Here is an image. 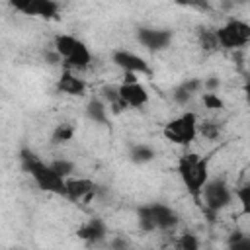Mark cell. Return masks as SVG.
<instances>
[{
  "label": "cell",
  "mask_w": 250,
  "mask_h": 250,
  "mask_svg": "<svg viewBox=\"0 0 250 250\" xmlns=\"http://www.w3.org/2000/svg\"><path fill=\"white\" fill-rule=\"evenodd\" d=\"M176 246H178V250H199V238L193 232H184V234H180Z\"/></svg>",
  "instance_id": "44dd1931"
},
{
  "label": "cell",
  "mask_w": 250,
  "mask_h": 250,
  "mask_svg": "<svg viewBox=\"0 0 250 250\" xmlns=\"http://www.w3.org/2000/svg\"><path fill=\"white\" fill-rule=\"evenodd\" d=\"M203 88V80H197V78H189L186 82H182L176 90H174V100L178 104H188L199 90Z\"/></svg>",
  "instance_id": "2e32d148"
},
{
  "label": "cell",
  "mask_w": 250,
  "mask_h": 250,
  "mask_svg": "<svg viewBox=\"0 0 250 250\" xmlns=\"http://www.w3.org/2000/svg\"><path fill=\"white\" fill-rule=\"evenodd\" d=\"M205 139H217L219 137V133H221V127L215 123V121H203V123H199V129H197Z\"/></svg>",
  "instance_id": "d4e9b609"
},
{
  "label": "cell",
  "mask_w": 250,
  "mask_h": 250,
  "mask_svg": "<svg viewBox=\"0 0 250 250\" xmlns=\"http://www.w3.org/2000/svg\"><path fill=\"white\" fill-rule=\"evenodd\" d=\"M201 197H203V203L209 211H221L232 201V189L225 180L213 178L205 184Z\"/></svg>",
  "instance_id": "52a82bcc"
},
{
  "label": "cell",
  "mask_w": 250,
  "mask_h": 250,
  "mask_svg": "<svg viewBox=\"0 0 250 250\" xmlns=\"http://www.w3.org/2000/svg\"><path fill=\"white\" fill-rule=\"evenodd\" d=\"M203 86H207L209 90H215V88H219V80L217 78H209V80L203 82Z\"/></svg>",
  "instance_id": "83f0119b"
},
{
  "label": "cell",
  "mask_w": 250,
  "mask_h": 250,
  "mask_svg": "<svg viewBox=\"0 0 250 250\" xmlns=\"http://www.w3.org/2000/svg\"><path fill=\"white\" fill-rule=\"evenodd\" d=\"M199 129V123H197V117L195 113L191 111H184L182 115L170 119L166 125H164V137L174 143V145H180V146H188L193 143V139L197 137V131Z\"/></svg>",
  "instance_id": "5b68a950"
},
{
  "label": "cell",
  "mask_w": 250,
  "mask_h": 250,
  "mask_svg": "<svg viewBox=\"0 0 250 250\" xmlns=\"http://www.w3.org/2000/svg\"><path fill=\"white\" fill-rule=\"evenodd\" d=\"M178 174L186 186V189L193 195L199 197L205 184L209 182V170H207V160L201 158L195 152H186L178 160Z\"/></svg>",
  "instance_id": "7a4b0ae2"
},
{
  "label": "cell",
  "mask_w": 250,
  "mask_h": 250,
  "mask_svg": "<svg viewBox=\"0 0 250 250\" xmlns=\"http://www.w3.org/2000/svg\"><path fill=\"white\" fill-rule=\"evenodd\" d=\"M86 117L98 125H107L109 115H107V105L102 98H92L86 104Z\"/></svg>",
  "instance_id": "9a60e30c"
},
{
  "label": "cell",
  "mask_w": 250,
  "mask_h": 250,
  "mask_svg": "<svg viewBox=\"0 0 250 250\" xmlns=\"http://www.w3.org/2000/svg\"><path fill=\"white\" fill-rule=\"evenodd\" d=\"M236 199H238V203L242 207V213L250 215V184H246V186L236 189Z\"/></svg>",
  "instance_id": "cb8c5ba5"
},
{
  "label": "cell",
  "mask_w": 250,
  "mask_h": 250,
  "mask_svg": "<svg viewBox=\"0 0 250 250\" xmlns=\"http://www.w3.org/2000/svg\"><path fill=\"white\" fill-rule=\"evenodd\" d=\"M244 94H246V102L250 104V82H246V86H244Z\"/></svg>",
  "instance_id": "f1b7e54d"
},
{
  "label": "cell",
  "mask_w": 250,
  "mask_h": 250,
  "mask_svg": "<svg viewBox=\"0 0 250 250\" xmlns=\"http://www.w3.org/2000/svg\"><path fill=\"white\" fill-rule=\"evenodd\" d=\"M12 6L16 10L23 12L25 16H39L45 20L57 18V14L61 10V6L53 0H20V2H14Z\"/></svg>",
  "instance_id": "9c48e42d"
},
{
  "label": "cell",
  "mask_w": 250,
  "mask_h": 250,
  "mask_svg": "<svg viewBox=\"0 0 250 250\" xmlns=\"http://www.w3.org/2000/svg\"><path fill=\"white\" fill-rule=\"evenodd\" d=\"M72 137H74V127L70 123H61V125L55 127V131L51 135V141L55 145H61V143H68Z\"/></svg>",
  "instance_id": "d6986e66"
},
{
  "label": "cell",
  "mask_w": 250,
  "mask_h": 250,
  "mask_svg": "<svg viewBox=\"0 0 250 250\" xmlns=\"http://www.w3.org/2000/svg\"><path fill=\"white\" fill-rule=\"evenodd\" d=\"M55 51L61 57V61L66 62L68 70H84L92 62V53L86 47L84 41H80L74 35L59 33L55 35Z\"/></svg>",
  "instance_id": "3957f363"
},
{
  "label": "cell",
  "mask_w": 250,
  "mask_h": 250,
  "mask_svg": "<svg viewBox=\"0 0 250 250\" xmlns=\"http://www.w3.org/2000/svg\"><path fill=\"white\" fill-rule=\"evenodd\" d=\"M154 156H156V152H154V148L148 146V145H135V146L131 148V152H129V158H131L135 164H146V162L154 160Z\"/></svg>",
  "instance_id": "ac0fdd59"
},
{
  "label": "cell",
  "mask_w": 250,
  "mask_h": 250,
  "mask_svg": "<svg viewBox=\"0 0 250 250\" xmlns=\"http://www.w3.org/2000/svg\"><path fill=\"white\" fill-rule=\"evenodd\" d=\"M139 217V227L145 232H152V230H170L178 225V213L164 205V203H150V205H143L137 211Z\"/></svg>",
  "instance_id": "277c9868"
},
{
  "label": "cell",
  "mask_w": 250,
  "mask_h": 250,
  "mask_svg": "<svg viewBox=\"0 0 250 250\" xmlns=\"http://www.w3.org/2000/svg\"><path fill=\"white\" fill-rule=\"evenodd\" d=\"M119 96L127 107H143L148 102V92L141 82H123L119 84Z\"/></svg>",
  "instance_id": "7c38bea8"
},
{
  "label": "cell",
  "mask_w": 250,
  "mask_h": 250,
  "mask_svg": "<svg viewBox=\"0 0 250 250\" xmlns=\"http://www.w3.org/2000/svg\"><path fill=\"white\" fill-rule=\"evenodd\" d=\"M96 195V184L90 178H68L66 180V199L88 203Z\"/></svg>",
  "instance_id": "8fae6325"
},
{
  "label": "cell",
  "mask_w": 250,
  "mask_h": 250,
  "mask_svg": "<svg viewBox=\"0 0 250 250\" xmlns=\"http://www.w3.org/2000/svg\"><path fill=\"white\" fill-rule=\"evenodd\" d=\"M20 164L33 178V182L43 191H49V193L66 197V180H62L51 168V164H45L35 152H31L29 148H21L20 150Z\"/></svg>",
  "instance_id": "6da1fadb"
},
{
  "label": "cell",
  "mask_w": 250,
  "mask_h": 250,
  "mask_svg": "<svg viewBox=\"0 0 250 250\" xmlns=\"http://www.w3.org/2000/svg\"><path fill=\"white\" fill-rule=\"evenodd\" d=\"M229 250H250V234H232L229 240Z\"/></svg>",
  "instance_id": "7402d4cb"
},
{
  "label": "cell",
  "mask_w": 250,
  "mask_h": 250,
  "mask_svg": "<svg viewBox=\"0 0 250 250\" xmlns=\"http://www.w3.org/2000/svg\"><path fill=\"white\" fill-rule=\"evenodd\" d=\"M51 168H53L62 180H68L70 174L74 172V162H70V160H66V158H57V160L51 162Z\"/></svg>",
  "instance_id": "ffe728a7"
},
{
  "label": "cell",
  "mask_w": 250,
  "mask_h": 250,
  "mask_svg": "<svg viewBox=\"0 0 250 250\" xmlns=\"http://www.w3.org/2000/svg\"><path fill=\"white\" fill-rule=\"evenodd\" d=\"M137 39L148 51H164L172 43V31L160 27H141L137 31Z\"/></svg>",
  "instance_id": "ba28073f"
},
{
  "label": "cell",
  "mask_w": 250,
  "mask_h": 250,
  "mask_svg": "<svg viewBox=\"0 0 250 250\" xmlns=\"http://www.w3.org/2000/svg\"><path fill=\"white\" fill-rule=\"evenodd\" d=\"M199 43H201V47L207 49V51L217 49V47H219L217 33H215V31H209V29H203V31L199 33Z\"/></svg>",
  "instance_id": "603a6c76"
},
{
  "label": "cell",
  "mask_w": 250,
  "mask_h": 250,
  "mask_svg": "<svg viewBox=\"0 0 250 250\" xmlns=\"http://www.w3.org/2000/svg\"><path fill=\"white\" fill-rule=\"evenodd\" d=\"M111 59H113V62H115L119 68H123L127 74H148V72H150L148 62H146L143 57H139V55H135V53H131V51L119 49V51L113 53Z\"/></svg>",
  "instance_id": "30bf717a"
},
{
  "label": "cell",
  "mask_w": 250,
  "mask_h": 250,
  "mask_svg": "<svg viewBox=\"0 0 250 250\" xmlns=\"http://www.w3.org/2000/svg\"><path fill=\"white\" fill-rule=\"evenodd\" d=\"M78 238H82L88 244H100L107 238V227L102 219H90L78 229Z\"/></svg>",
  "instance_id": "4fadbf2b"
},
{
  "label": "cell",
  "mask_w": 250,
  "mask_h": 250,
  "mask_svg": "<svg viewBox=\"0 0 250 250\" xmlns=\"http://www.w3.org/2000/svg\"><path fill=\"white\" fill-rule=\"evenodd\" d=\"M57 88L68 96H82L86 92V82L78 78L72 70H64L57 80Z\"/></svg>",
  "instance_id": "5bb4252c"
},
{
  "label": "cell",
  "mask_w": 250,
  "mask_h": 250,
  "mask_svg": "<svg viewBox=\"0 0 250 250\" xmlns=\"http://www.w3.org/2000/svg\"><path fill=\"white\" fill-rule=\"evenodd\" d=\"M100 94H102V100L105 102V105H109L113 113H121L123 109H127V105L123 104V100L119 96V86H104L100 90Z\"/></svg>",
  "instance_id": "e0dca14e"
},
{
  "label": "cell",
  "mask_w": 250,
  "mask_h": 250,
  "mask_svg": "<svg viewBox=\"0 0 250 250\" xmlns=\"http://www.w3.org/2000/svg\"><path fill=\"white\" fill-rule=\"evenodd\" d=\"M203 105H205L207 109H223V107H225L223 100H221L215 92H207V94H203Z\"/></svg>",
  "instance_id": "484cf974"
},
{
  "label": "cell",
  "mask_w": 250,
  "mask_h": 250,
  "mask_svg": "<svg viewBox=\"0 0 250 250\" xmlns=\"http://www.w3.org/2000/svg\"><path fill=\"white\" fill-rule=\"evenodd\" d=\"M129 246H131L129 238H125V236H121V234H117V236H113V238L109 240V248H111V250H129Z\"/></svg>",
  "instance_id": "4316f807"
},
{
  "label": "cell",
  "mask_w": 250,
  "mask_h": 250,
  "mask_svg": "<svg viewBox=\"0 0 250 250\" xmlns=\"http://www.w3.org/2000/svg\"><path fill=\"white\" fill-rule=\"evenodd\" d=\"M215 33H217L219 47H223V49H238V47H244L250 41V23L232 18L225 25L215 29Z\"/></svg>",
  "instance_id": "8992f818"
}]
</instances>
